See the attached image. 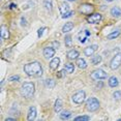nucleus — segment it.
Returning <instances> with one entry per match:
<instances>
[{
  "label": "nucleus",
  "instance_id": "1",
  "mask_svg": "<svg viewBox=\"0 0 121 121\" xmlns=\"http://www.w3.org/2000/svg\"><path fill=\"white\" fill-rule=\"evenodd\" d=\"M24 73L28 77H33V78H39L43 76V67L39 62L32 61L24 65Z\"/></svg>",
  "mask_w": 121,
  "mask_h": 121
},
{
  "label": "nucleus",
  "instance_id": "2",
  "mask_svg": "<svg viewBox=\"0 0 121 121\" xmlns=\"http://www.w3.org/2000/svg\"><path fill=\"white\" fill-rule=\"evenodd\" d=\"M35 92V85L32 82H25L21 87V94L25 98L32 97Z\"/></svg>",
  "mask_w": 121,
  "mask_h": 121
},
{
  "label": "nucleus",
  "instance_id": "3",
  "mask_svg": "<svg viewBox=\"0 0 121 121\" xmlns=\"http://www.w3.org/2000/svg\"><path fill=\"white\" fill-rule=\"evenodd\" d=\"M99 100L96 97H89L86 100V109L89 112H95L99 109Z\"/></svg>",
  "mask_w": 121,
  "mask_h": 121
},
{
  "label": "nucleus",
  "instance_id": "4",
  "mask_svg": "<svg viewBox=\"0 0 121 121\" xmlns=\"http://www.w3.org/2000/svg\"><path fill=\"white\" fill-rule=\"evenodd\" d=\"M90 78L93 81H101V80H106L108 78V73H106L104 69H95L90 73Z\"/></svg>",
  "mask_w": 121,
  "mask_h": 121
},
{
  "label": "nucleus",
  "instance_id": "5",
  "mask_svg": "<svg viewBox=\"0 0 121 121\" xmlns=\"http://www.w3.org/2000/svg\"><path fill=\"white\" fill-rule=\"evenodd\" d=\"M71 99L77 104H82L85 101V99H86V93H85V91H83V90H79L78 92H76L75 94L73 95Z\"/></svg>",
  "mask_w": 121,
  "mask_h": 121
},
{
  "label": "nucleus",
  "instance_id": "6",
  "mask_svg": "<svg viewBox=\"0 0 121 121\" xmlns=\"http://www.w3.org/2000/svg\"><path fill=\"white\" fill-rule=\"evenodd\" d=\"M79 12L82 13V15H85V16H89L93 13L94 12V6L92 4H89V3H84V4H81L79 6Z\"/></svg>",
  "mask_w": 121,
  "mask_h": 121
},
{
  "label": "nucleus",
  "instance_id": "7",
  "mask_svg": "<svg viewBox=\"0 0 121 121\" xmlns=\"http://www.w3.org/2000/svg\"><path fill=\"white\" fill-rule=\"evenodd\" d=\"M120 66H121V53L119 52V53L115 54V56L112 58L111 62H110V68L115 70L118 69Z\"/></svg>",
  "mask_w": 121,
  "mask_h": 121
},
{
  "label": "nucleus",
  "instance_id": "8",
  "mask_svg": "<svg viewBox=\"0 0 121 121\" xmlns=\"http://www.w3.org/2000/svg\"><path fill=\"white\" fill-rule=\"evenodd\" d=\"M101 19H103V16L99 13H93L88 17L87 21L90 24H98L101 21Z\"/></svg>",
  "mask_w": 121,
  "mask_h": 121
},
{
  "label": "nucleus",
  "instance_id": "9",
  "mask_svg": "<svg viewBox=\"0 0 121 121\" xmlns=\"http://www.w3.org/2000/svg\"><path fill=\"white\" fill-rule=\"evenodd\" d=\"M55 52H56V49H54L53 47H46L43 51V54L46 59H52L55 56Z\"/></svg>",
  "mask_w": 121,
  "mask_h": 121
},
{
  "label": "nucleus",
  "instance_id": "10",
  "mask_svg": "<svg viewBox=\"0 0 121 121\" xmlns=\"http://www.w3.org/2000/svg\"><path fill=\"white\" fill-rule=\"evenodd\" d=\"M97 49H98V46H97V45L88 46L87 48L84 49V54H85V56H88V57L92 56V55L96 52V50H97Z\"/></svg>",
  "mask_w": 121,
  "mask_h": 121
},
{
  "label": "nucleus",
  "instance_id": "11",
  "mask_svg": "<svg viewBox=\"0 0 121 121\" xmlns=\"http://www.w3.org/2000/svg\"><path fill=\"white\" fill-rule=\"evenodd\" d=\"M36 114H37L36 108H35L34 106H31L29 108V110H28V114H27V120H28V121L34 120L35 118H36Z\"/></svg>",
  "mask_w": 121,
  "mask_h": 121
},
{
  "label": "nucleus",
  "instance_id": "12",
  "mask_svg": "<svg viewBox=\"0 0 121 121\" xmlns=\"http://www.w3.org/2000/svg\"><path fill=\"white\" fill-rule=\"evenodd\" d=\"M0 36H1V39H9V30L5 25H1L0 27Z\"/></svg>",
  "mask_w": 121,
  "mask_h": 121
},
{
  "label": "nucleus",
  "instance_id": "13",
  "mask_svg": "<svg viewBox=\"0 0 121 121\" xmlns=\"http://www.w3.org/2000/svg\"><path fill=\"white\" fill-rule=\"evenodd\" d=\"M79 56H80V53L77 50H73H73H69L66 54V57L68 60H77L79 58Z\"/></svg>",
  "mask_w": 121,
  "mask_h": 121
},
{
  "label": "nucleus",
  "instance_id": "14",
  "mask_svg": "<svg viewBox=\"0 0 121 121\" xmlns=\"http://www.w3.org/2000/svg\"><path fill=\"white\" fill-rule=\"evenodd\" d=\"M60 64V58L59 57H54V58H52L51 62H50V69L51 70H56L57 68H58Z\"/></svg>",
  "mask_w": 121,
  "mask_h": 121
},
{
  "label": "nucleus",
  "instance_id": "15",
  "mask_svg": "<svg viewBox=\"0 0 121 121\" xmlns=\"http://www.w3.org/2000/svg\"><path fill=\"white\" fill-rule=\"evenodd\" d=\"M89 36H90V31H89V30H84V31L80 32V34H79V40L82 43H84L87 40V37H89Z\"/></svg>",
  "mask_w": 121,
  "mask_h": 121
},
{
  "label": "nucleus",
  "instance_id": "16",
  "mask_svg": "<svg viewBox=\"0 0 121 121\" xmlns=\"http://www.w3.org/2000/svg\"><path fill=\"white\" fill-rule=\"evenodd\" d=\"M110 13H111V16L114 18H120L121 17V9L119 6H113L111 10H110Z\"/></svg>",
  "mask_w": 121,
  "mask_h": 121
},
{
  "label": "nucleus",
  "instance_id": "17",
  "mask_svg": "<svg viewBox=\"0 0 121 121\" xmlns=\"http://www.w3.org/2000/svg\"><path fill=\"white\" fill-rule=\"evenodd\" d=\"M73 22H67V23H65L64 25L62 27V32L63 33H68V32H70L71 30L73 28Z\"/></svg>",
  "mask_w": 121,
  "mask_h": 121
},
{
  "label": "nucleus",
  "instance_id": "18",
  "mask_svg": "<svg viewBox=\"0 0 121 121\" xmlns=\"http://www.w3.org/2000/svg\"><path fill=\"white\" fill-rule=\"evenodd\" d=\"M108 83H109V86L110 87L115 88V87H117L118 85H119V81H118V79L116 78V77L113 76V77H110V78H109Z\"/></svg>",
  "mask_w": 121,
  "mask_h": 121
},
{
  "label": "nucleus",
  "instance_id": "19",
  "mask_svg": "<svg viewBox=\"0 0 121 121\" xmlns=\"http://www.w3.org/2000/svg\"><path fill=\"white\" fill-rule=\"evenodd\" d=\"M62 106H63L62 100L60 99V98H57L56 101H55V104H54V111L56 112V113L61 112V110H62Z\"/></svg>",
  "mask_w": 121,
  "mask_h": 121
},
{
  "label": "nucleus",
  "instance_id": "20",
  "mask_svg": "<svg viewBox=\"0 0 121 121\" xmlns=\"http://www.w3.org/2000/svg\"><path fill=\"white\" fill-rule=\"evenodd\" d=\"M76 64H77V66L79 68H81V69H85V68L87 67V62L84 58H78Z\"/></svg>",
  "mask_w": 121,
  "mask_h": 121
},
{
  "label": "nucleus",
  "instance_id": "21",
  "mask_svg": "<svg viewBox=\"0 0 121 121\" xmlns=\"http://www.w3.org/2000/svg\"><path fill=\"white\" fill-rule=\"evenodd\" d=\"M120 34H121V30L120 29H117V30H115V31H113L110 34L107 35V38L110 39V40H111V39H115V38H117Z\"/></svg>",
  "mask_w": 121,
  "mask_h": 121
},
{
  "label": "nucleus",
  "instance_id": "22",
  "mask_svg": "<svg viewBox=\"0 0 121 121\" xmlns=\"http://www.w3.org/2000/svg\"><path fill=\"white\" fill-rule=\"evenodd\" d=\"M59 9H60V13H61V15H64V13H66L67 12H69V4L63 2V3L60 5Z\"/></svg>",
  "mask_w": 121,
  "mask_h": 121
},
{
  "label": "nucleus",
  "instance_id": "23",
  "mask_svg": "<svg viewBox=\"0 0 121 121\" xmlns=\"http://www.w3.org/2000/svg\"><path fill=\"white\" fill-rule=\"evenodd\" d=\"M101 61H103V58L100 55H95V56L91 57V63L93 65H98Z\"/></svg>",
  "mask_w": 121,
  "mask_h": 121
},
{
  "label": "nucleus",
  "instance_id": "24",
  "mask_svg": "<svg viewBox=\"0 0 121 121\" xmlns=\"http://www.w3.org/2000/svg\"><path fill=\"white\" fill-rule=\"evenodd\" d=\"M64 69L66 70L67 73H73V71H75V65H73V63H65Z\"/></svg>",
  "mask_w": 121,
  "mask_h": 121
},
{
  "label": "nucleus",
  "instance_id": "25",
  "mask_svg": "<svg viewBox=\"0 0 121 121\" xmlns=\"http://www.w3.org/2000/svg\"><path fill=\"white\" fill-rule=\"evenodd\" d=\"M71 117V112L70 111H62L61 114H60V118H61L62 120H67L69 119V118Z\"/></svg>",
  "mask_w": 121,
  "mask_h": 121
},
{
  "label": "nucleus",
  "instance_id": "26",
  "mask_svg": "<svg viewBox=\"0 0 121 121\" xmlns=\"http://www.w3.org/2000/svg\"><path fill=\"white\" fill-rule=\"evenodd\" d=\"M43 6H45V9L47 10L52 12V9H53V3H52V0H45V1H43Z\"/></svg>",
  "mask_w": 121,
  "mask_h": 121
},
{
  "label": "nucleus",
  "instance_id": "27",
  "mask_svg": "<svg viewBox=\"0 0 121 121\" xmlns=\"http://www.w3.org/2000/svg\"><path fill=\"white\" fill-rule=\"evenodd\" d=\"M45 84H46V86L49 88H54L55 85H56V82H55L53 79H47L45 81Z\"/></svg>",
  "mask_w": 121,
  "mask_h": 121
},
{
  "label": "nucleus",
  "instance_id": "28",
  "mask_svg": "<svg viewBox=\"0 0 121 121\" xmlns=\"http://www.w3.org/2000/svg\"><path fill=\"white\" fill-rule=\"evenodd\" d=\"M64 43H65V46H66L67 48H70V47L73 46V39H71L70 35H66V36H65Z\"/></svg>",
  "mask_w": 121,
  "mask_h": 121
},
{
  "label": "nucleus",
  "instance_id": "29",
  "mask_svg": "<svg viewBox=\"0 0 121 121\" xmlns=\"http://www.w3.org/2000/svg\"><path fill=\"white\" fill-rule=\"evenodd\" d=\"M90 120V117L87 115H83V116H78L75 118V121H88Z\"/></svg>",
  "mask_w": 121,
  "mask_h": 121
},
{
  "label": "nucleus",
  "instance_id": "30",
  "mask_svg": "<svg viewBox=\"0 0 121 121\" xmlns=\"http://www.w3.org/2000/svg\"><path fill=\"white\" fill-rule=\"evenodd\" d=\"M73 15H75V13H73V10H69V12H67L66 13H64V15H62V18H63V19H67V18L73 17Z\"/></svg>",
  "mask_w": 121,
  "mask_h": 121
},
{
  "label": "nucleus",
  "instance_id": "31",
  "mask_svg": "<svg viewBox=\"0 0 121 121\" xmlns=\"http://www.w3.org/2000/svg\"><path fill=\"white\" fill-rule=\"evenodd\" d=\"M113 97L115 98V99H120L121 98V91H115L114 93H113Z\"/></svg>",
  "mask_w": 121,
  "mask_h": 121
},
{
  "label": "nucleus",
  "instance_id": "32",
  "mask_svg": "<svg viewBox=\"0 0 121 121\" xmlns=\"http://www.w3.org/2000/svg\"><path fill=\"white\" fill-rule=\"evenodd\" d=\"M46 29H47L46 27H42V28L38 29V31H37V37L38 38H40V37L43 36V31H45Z\"/></svg>",
  "mask_w": 121,
  "mask_h": 121
},
{
  "label": "nucleus",
  "instance_id": "33",
  "mask_svg": "<svg viewBox=\"0 0 121 121\" xmlns=\"http://www.w3.org/2000/svg\"><path fill=\"white\" fill-rule=\"evenodd\" d=\"M19 80H20V76H12V77H9V81L10 82H18Z\"/></svg>",
  "mask_w": 121,
  "mask_h": 121
},
{
  "label": "nucleus",
  "instance_id": "34",
  "mask_svg": "<svg viewBox=\"0 0 121 121\" xmlns=\"http://www.w3.org/2000/svg\"><path fill=\"white\" fill-rule=\"evenodd\" d=\"M65 73H66V70H65V69L60 70V71H58V73H57V77H58V78H62V77L65 75Z\"/></svg>",
  "mask_w": 121,
  "mask_h": 121
},
{
  "label": "nucleus",
  "instance_id": "35",
  "mask_svg": "<svg viewBox=\"0 0 121 121\" xmlns=\"http://www.w3.org/2000/svg\"><path fill=\"white\" fill-rule=\"evenodd\" d=\"M52 45H53V48L54 49H58L59 47H60V43H59V42H57V40H55V42L52 43Z\"/></svg>",
  "mask_w": 121,
  "mask_h": 121
},
{
  "label": "nucleus",
  "instance_id": "36",
  "mask_svg": "<svg viewBox=\"0 0 121 121\" xmlns=\"http://www.w3.org/2000/svg\"><path fill=\"white\" fill-rule=\"evenodd\" d=\"M21 25L22 26H26L27 25V21H26V19L24 17H22V19H21Z\"/></svg>",
  "mask_w": 121,
  "mask_h": 121
},
{
  "label": "nucleus",
  "instance_id": "37",
  "mask_svg": "<svg viewBox=\"0 0 121 121\" xmlns=\"http://www.w3.org/2000/svg\"><path fill=\"white\" fill-rule=\"evenodd\" d=\"M9 7L10 9H16V7H17V4H15V3H10Z\"/></svg>",
  "mask_w": 121,
  "mask_h": 121
},
{
  "label": "nucleus",
  "instance_id": "38",
  "mask_svg": "<svg viewBox=\"0 0 121 121\" xmlns=\"http://www.w3.org/2000/svg\"><path fill=\"white\" fill-rule=\"evenodd\" d=\"M5 121H16V119L15 118H6Z\"/></svg>",
  "mask_w": 121,
  "mask_h": 121
},
{
  "label": "nucleus",
  "instance_id": "39",
  "mask_svg": "<svg viewBox=\"0 0 121 121\" xmlns=\"http://www.w3.org/2000/svg\"><path fill=\"white\" fill-rule=\"evenodd\" d=\"M66 1H68V2H73V1H77V0H66Z\"/></svg>",
  "mask_w": 121,
  "mask_h": 121
},
{
  "label": "nucleus",
  "instance_id": "40",
  "mask_svg": "<svg viewBox=\"0 0 121 121\" xmlns=\"http://www.w3.org/2000/svg\"><path fill=\"white\" fill-rule=\"evenodd\" d=\"M106 1H108V2H112V1H114V0H106Z\"/></svg>",
  "mask_w": 121,
  "mask_h": 121
}]
</instances>
